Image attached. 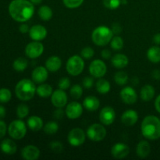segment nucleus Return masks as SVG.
Masks as SVG:
<instances>
[{
    "label": "nucleus",
    "mask_w": 160,
    "mask_h": 160,
    "mask_svg": "<svg viewBox=\"0 0 160 160\" xmlns=\"http://www.w3.org/2000/svg\"><path fill=\"white\" fill-rule=\"evenodd\" d=\"M12 94L7 88L0 89V103H6L11 99Z\"/></svg>",
    "instance_id": "obj_37"
},
{
    "label": "nucleus",
    "mask_w": 160,
    "mask_h": 160,
    "mask_svg": "<svg viewBox=\"0 0 160 160\" xmlns=\"http://www.w3.org/2000/svg\"><path fill=\"white\" fill-rule=\"evenodd\" d=\"M138 120V114L134 109H128L122 114V123L128 127H131L135 124Z\"/></svg>",
    "instance_id": "obj_19"
},
{
    "label": "nucleus",
    "mask_w": 160,
    "mask_h": 160,
    "mask_svg": "<svg viewBox=\"0 0 160 160\" xmlns=\"http://www.w3.org/2000/svg\"><path fill=\"white\" fill-rule=\"evenodd\" d=\"M44 52V45L40 42H30L25 48V54L30 59H36L42 56Z\"/></svg>",
    "instance_id": "obj_10"
},
{
    "label": "nucleus",
    "mask_w": 160,
    "mask_h": 160,
    "mask_svg": "<svg viewBox=\"0 0 160 160\" xmlns=\"http://www.w3.org/2000/svg\"><path fill=\"white\" fill-rule=\"evenodd\" d=\"M84 68V62L79 56H73L67 60L66 69L71 76H78L83 72Z\"/></svg>",
    "instance_id": "obj_5"
},
{
    "label": "nucleus",
    "mask_w": 160,
    "mask_h": 160,
    "mask_svg": "<svg viewBox=\"0 0 160 160\" xmlns=\"http://www.w3.org/2000/svg\"><path fill=\"white\" fill-rule=\"evenodd\" d=\"M44 132L48 135H52L59 131V125L55 121H49L44 126Z\"/></svg>",
    "instance_id": "obj_32"
},
{
    "label": "nucleus",
    "mask_w": 160,
    "mask_h": 160,
    "mask_svg": "<svg viewBox=\"0 0 160 160\" xmlns=\"http://www.w3.org/2000/svg\"><path fill=\"white\" fill-rule=\"evenodd\" d=\"M37 88L35 83L29 79H23L17 83L15 88V93L21 101H29L36 93Z\"/></svg>",
    "instance_id": "obj_3"
},
{
    "label": "nucleus",
    "mask_w": 160,
    "mask_h": 160,
    "mask_svg": "<svg viewBox=\"0 0 160 160\" xmlns=\"http://www.w3.org/2000/svg\"><path fill=\"white\" fill-rule=\"evenodd\" d=\"M116 119V112L113 108L110 106L104 107L99 113V120L102 124L111 125Z\"/></svg>",
    "instance_id": "obj_12"
},
{
    "label": "nucleus",
    "mask_w": 160,
    "mask_h": 160,
    "mask_svg": "<svg viewBox=\"0 0 160 160\" xmlns=\"http://www.w3.org/2000/svg\"><path fill=\"white\" fill-rule=\"evenodd\" d=\"M6 117V109L4 106H0V118H4Z\"/></svg>",
    "instance_id": "obj_52"
},
{
    "label": "nucleus",
    "mask_w": 160,
    "mask_h": 160,
    "mask_svg": "<svg viewBox=\"0 0 160 160\" xmlns=\"http://www.w3.org/2000/svg\"><path fill=\"white\" fill-rule=\"evenodd\" d=\"M141 131L148 140L155 141L160 138V119L154 115H148L144 118L141 124Z\"/></svg>",
    "instance_id": "obj_2"
},
{
    "label": "nucleus",
    "mask_w": 160,
    "mask_h": 160,
    "mask_svg": "<svg viewBox=\"0 0 160 160\" xmlns=\"http://www.w3.org/2000/svg\"><path fill=\"white\" fill-rule=\"evenodd\" d=\"M87 136L93 142H101L106 138V130L103 125L94 123L88 128Z\"/></svg>",
    "instance_id": "obj_7"
},
{
    "label": "nucleus",
    "mask_w": 160,
    "mask_h": 160,
    "mask_svg": "<svg viewBox=\"0 0 160 160\" xmlns=\"http://www.w3.org/2000/svg\"><path fill=\"white\" fill-rule=\"evenodd\" d=\"M151 152V145L147 141H141L136 148V153L138 156L142 159H145Z\"/></svg>",
    "instance_id": "obj_22"
},
{
    "label": "nucleus",
    "mask_w": 160,
    "mask_h": 160,
    "mask_svg": "<svg viewBox=\"0 0 160 160\" xmlns=\"http://www.w3.org/2000/svg\"><path fill=\"white\" fill-rule=\"evenodd\" d=\"M0 149L6 155H13L17 152V146L11 139H5L0 144Z\"/></svg>",
    "instance_id": "obj_23"
},
{
    "label": "nucleus",
    "mask_w": 160,
    "mask_h": 160,
    "mask_svg": "<svg viewBox=\"0 0 160 160\" xmlns=\"http://www.w3.org/2000/svg\"><path fill=\"white\" fill-rule=\"evenodd\" d=\"M129 153L130 148L126 144L117 143L111 148V154L117 159H124L128 156Z\"/></svg>",
    "instance_id": "obj_15"
},
{
    "label": "nucleus",
    "mask_w": 160,
    "mask_h": 160,
    "mask_svg": "<svg viewBox=\"0 0 160 160\" xmlns=\"http://www.w3.org/2000/svg\"><path fill=\"white\" fill-rule=\"evenodd\" d=\"M101 54L104 59H109L111 58V52L109 49H103Z\"/></svg>",
    "instance_id": "obj_48"
},
{
    "label": "nucleus",
    "mask_w": 160,
    "mask_h": 160,
    "mask_svg": "<svg viewBox=\"0 0 160 160\" xmlns=\"http://www.w3.org/2000/svg\"><path fill=\"white\" fill-rule=\"evenodd\" d=\"M47 33L46 28L42 25H34L30 28L29 36L33 41L40 42L46 38Z\"/></svg>",
    "instance_id": "obj_16"
},
{
    "label": "nucleus",
    "mask_w": 160,
    "mask_h": 160,
    "mask_svg": "<svg viewBox=\"0 0 160 160\" xmlns=\"http://www.w3.org/2000/svg\"><path fill=\"white\" fill-rule=\"evenodd\" d=\"M9 134L15 140H20L24 138L27 133V127L24 122L20 120H16L11 122L9 126Z\"/></svg>",
    "instance_id": "obj_6"
},
{
    "label": "nucleus",
    "mask_w": 160,
    "mask_h": 160,
    "mask_svg": "<svg viewBox=\"0 0 160 160\" xmlns=\"http://www.w3.org/2000/svg\"><path fill=\"white\" fill-rule=\"evenodd\" d=\"M147 58L153 63L160 62V47L152 46L147 52Z\"/></svg>",
    "instance_id": "obj_27"
},
{
    "label": "nucleus",
    "mask_w": 160,
    "mask_h": 160,
    "mask_svg": "<svg viewBox=\"0 0 160 160\" xmlns=\"http://www.w3.org/2000/svg\"><path fill=\"white\" fill-rule=\"evenodd\" d=\"M70 93L72 98L74 99H79L83 95V89L79 84H74L70 88Z\"/></svg>",
    "instance_id": "obj_35"
},
{
    "label": "nucleus",
    "mask_w": 160,
    "mask_h": 160,
    "mask_svg": "<svg viewBox=\"0 0 160 160\" xmlns=\"http://www.w3.org/2000/svg\"><path fill=\"white\" fill-rule=\"evenodd\" d=\"M83 106L89 112H94L99 108L100 101L95 96L90 95L84 98L83 101Z\"/></svg>",
    "instance_id": "obj_21"
},
{
    "label": "nucleus",
    "mask_w": 160,
    "mask_h": 160,
    "mask_svg": "<svg viewBox=\"0 0 160 160\" xmlns=\"http://www.w3.org/2000/svg\"><path fill=\"white\" fill-rule=\"evenodd\" d=\"M86 138V134L82 129L76 128L72 129L69 132L67 136V140L70 145L73 147L81 146L84 143Z\"/></svg>",
    "instance_id": "obj_8"
},
{
    "label": "nucleus",
    "mask_w": 160,
    "mask_h": 160,
    "mask_svg": "<svg viewBox=\"0 0 160 160\" xmlns=\"http://www.w3.org/2000/svg\"><path fill=\"white\" fill-rule=\"evenodd\" d=\"M155 94H156V91H155L154 87L150 84L143 86L140 92L141 98L145 102L151 101L154 98Z\"/></svg>",
    "instance_id": "obj_24"
},
{
    "label": "nucleus",
    "mask_w": 160,
    "mask_h": 160,
    "mask_svg": "<svg viewBox=\"0 0 160 160\" xmlns=\"http://www.w3.org/2000/svg\"><path fill=\"white\" fill-rule=\"evenodd\" d=\"M127 3H128L127 0H121V4H127Z\"/></svg>",
    "instance_id": "obj_54"
},
{
    "label": "nucleus",
    "mask_w": 160,
    "mask_h": 160,
    "mask_svg": "<svg viewBox=\"0 0 160 160\" xmlns=\"http://www.w3.org/2000/svg\"><path fill=\"white\" fill-rule=\"evenodd\" d=\"M155 108L157 110V112L160 113V95H158L155 101Z\"/></svg>",
    "instance_id": "obj_49"
},
{
    "label": "nucleus",
    "mask_w": 160,
    "mask_h": 160,
    "mask_svg": "<svg viewBox=\"0 0 160 160\" xmlns=\"http://www.w3.org/2000/svg\"><path fill=\"white\" fill-rule=\"evenodd\" d=\"M38 13V16L41 20H44V21H48V20H51L53 15L52 10L48 6H41L39 8Z\"/></svg>",
    "instance_id": "obj_30"
},
{
    "label": "nucleus",
    "mask_w": 160,
    "mask_h": 160,
    "mask_svg": "<svg viewBox=\"0 0 160 160\" xmlns=\"http://www.w3.org/2000/svg\"><path fill=\"white\" fill-rule=\"evenodd\" d=\"M95 87H96L97 92L98 93L102 94V95L109 93L111 88L110 84H109V81L105 79H102V78H100V79L98 80Z\"/></svg>",
    "instance_id": "obj_29"
},
{
    "label": "nucleus",
    "mask_w": 160,
    "mask_h": 160,
    "mask_svg": "<svg viewBox=\"0 0 160 160\" xmlns=\"http://www.w3.org/2000/svg\"><path fill=\"white\" fill-rule=\"evenodd\" d=\"M112 66H113L115 68L117 69H123L124 67H126L128 65V58L127 57V56L123 54H116L112 58V60H111Z\"/></svg>",
    "instance_id": "obj_25"
},
{
    "label": "nucleus",
    "mask_w": 160,
    "mask_h": 160,
    "mask_svg": "<svg viewBox=\"0 0 160 160\" xmlns=\"http://www.w3.org/2000/svg\"><path fill=\"white\" fill-rule=\"evenodd\" d=\"M64 114H66V112H63V110L62 109V108H58V109H56L54 112L53 115H54V117L56 119H58V120H60L63 117Z\"/></svg>",
    "instance_id": "obj_46"
},
{
    "label": "nucleus",
    "mask_w": 160,
    "mask_h": 160,
    "mask_svg": "<svg viewBox=\"0 0 160 160\" xmlns=\"http://www.w3.org/2000/svg\"><path fill=\"white\" fill-rule=\"evenodd\" d=\"M19 30H20V31L22 34H26V33L29 32L30 28L28 24H26V23H22L20 26V28H19Z\"/></svg>",
    "instance_id": "obj_47"
},
{
    "label": "nucleus",
    "mask_w": 160,
    "mask_h": 160,
    "mask_svg": "<svg viewBox=\"0 0 160 160\" xmlns=\"http://www.w3.org/2000/svg\"><path fill=\"white\" fill-rule=\"evenodd\" d=\"M123 40L121 37L117 35L115 37H112V40L110 42V45L111 48L113 50H116V51H118V50H121L123 48Z\"/></svg>",
    "instance_id": "obj_34"
},
{
    "label": "nucleus",
    "mask_w": 160,
    "mask_h": 160,
    "mask_svg": "<svg viewBox=\"0 0 160 160\" xmlns=\"http://www.w3.org/2000/svg\"><path fill=\"white\" fill-rule=\"evenodd\" d=\"M29 114V108L25 104H20L17 108V115L19 118L23 119Z\"/></svg>",
    "instance_id": "obj_36"
},
{
    "label": "nucleus",
    "mask_w": 160,
    "mask_h": 160,
    "mask_svg": "<svg viewBox=\"0 0 160 160\" xmlns=\"http://www.w3.org/2000/svg\"><path fill=\"white\" fill-rule=\"evenodd\" d=\"M28 126L31 131H39L43 128V121L39 117L31 116L28 120Z\"/></svg>",
    "instance_id": "obj_26"
},
{
    "label": "nucleus",
    "mask_w": 160,
    "mask_h": 160,
    "mask_svg": "<svg viewBox=\"0 0 160 160\" xmlns=\"http://www.w3.org/2000/svg\"><path fill=\"white\" fill-rule=\"evenodd\" d=\"M21 156L26 160H37L40 156V150L35 145H27L22 148Z\"/></svg>",
    "instance_id": "obj_17"
},
{
    "label": "nucleus",
    "mask_w": 160,
    "mask_h": 160,
    "mask_svg": "<svg viewBox=\"0 0 160 160\" xmlns=\"http://www.w3.org/2000/svg\"><path fill=\"white\" fill-rule=\"evenodd\" d=\"M59 89L62 90H67L70 86V81L68 78H62L59 80V84H58Z\"/></svg>",
    "instance_id": "obj_42"
},
{
    "label": "nucleus",
    "mask_w": 160,
    "mask_h": 160,
    "mask_svg": "<svg viewBox=\"0 0 160 160\" xmlns=\"http://www.w3.org/2000/svg\"><path fill=\"white\" fill-rule=\"evenodd\" d=\"M6 133V124L4 121L0 120V139L2 138Z\"/></svg>",
    "instance_id": "obj_45"
},
{
    "label": "nucleus",
    "mask_w": 160,
    "mask_h": 160,
    "mask_svg": "<svg viewBox=\"0 0 160 160\" xmlns=\"http://www.w3.org/2000/svg\"><path fill=\"white\" fill-rule=\"evenodd\" d=\"M66 7L69 9H75L82 5L84 0H62Z\"/></svg>",
    "instance_id": "obj_39"
},
{
    "label": "nucleus",
    "mask_w": 160,
    "mask_h": 160,
    "mask_svg": "<svg viewBox=\"0 0 160 160\" xmlns=\"http://www.w3.org/2000/svg\"><path fill=\"white\" fill-rule=\"evenodd\" d=\"M62 67V60L59 57L56 56H52L48 58L45 62V67L49 72L58 71Z\"/></svg>",
    "instance_id": "obj_20"
},
{
    "label": "nucleus",
    "mask_w": 160,
    "mask_h": 160,
    "mask_svg": "<svg viewBox=\"0 0 160 160\" xmlns=\"http://www.w3.org/2000/svg\"><path fill=\"white\" fill-rule=\"evenodd\" d=\"M95 55V51L93 50V48H91V47H84L81 52V57L84 58L85 59H90Z\"/></svg>",
    "instance_id": "obj_40"
},
{
    "label": "nucleus",
    "mask_w": 160,
    "mask_h": 160,
    "mask_svg": "<svg viewBox=\"0 0 160 160\" xmlns=\"http://www.w3.org/2000/svg\"><path fill=\"white\" fill-rule=\"evenodd\" d=\"M103 5L109 9H116L121 5V0H103Z\"/></svg>",
    "instance_id": "obj_38"
},
{
    "label": "nucleus",
    "mask_w": 160,
    "mask_h": 160,
    "mask_svg": "<svg viewBox=\"0 0 160 160\" xmlns=\"http://www.w3.org/2000/svg\"><path fill=\"white\" fill-rule=\"evenodd\" d=\"M113 33L112 30L106 26L97 27L92 34V40L98 46H105L112 40Z\"/></svg>",
    "instance_id": "obj_4"
},
{
    "label": "nucleus",
    "mask_w": 160,
    "mask_h": 160,
    "mask_svg": "<svg viewBox=\"0 0 160 160\" xmlns=\"http://www.w3.org/2000/svg\"><path fill=\"white\" fill-rule=\"evenodd\" d=\"M49 147L56 153H60L63 150V145L59 141H52L49 144Z\"/></svg>",
    "instance_id": "obj_41"
},
{
    "label": "nucleus",
    "mask_w": 160,
    "mask_h": 160,
    "mask_svg": "<svg viewBox=\"0 0 160 160\" xmlns=\"http://www.w3.org/2000/svg\"><path fill=\"white\" fill-rule=\"evenodd\" d=\"M153 42H154L156 45H160V33H157V34H156L153 36Z\"/></svg>",
    "instance_id": "obj_51"
},
{
    "label": "nucleus",
    "mask_w": 160,
    "mask_h": 160,
    "mask_svg": "<svg viewBox=\"0 0 160 160\" xmlns=\"http://www.w3.org/2000/svg\"><path fill=\"white\" fill-rule=\"evenodd\" d=\"M52 88L49 84H43V83L41 84L36 90V93L42 98H48L49 96H52Z\"/></svg>",
    "instance_id": "obj_28"
},
{
    "label": "nucleus",
    "mask_w": 160,
    "mask_h": 160,
    "mask_svg": "<svg viewBox=\"0 0 160 160\" xmlns=\"http://www.w3.org/2000/svg\"><path fill=\"white\" fill-rule=\"evenodd\" d=\"M9 12L16 21L26 22L34 15V4L28 0H12L9 6Z\"/></svg>",
    "instance_id": "obj_1"
},
{
    "label": "nucleus",
    "mask_w": 160,
    "mask_h": 160,
    "mask_svg": "<svg viewBox=\"0 0 160 160\" xmlns=\"http://www.w3.org/2000/svg\"><path fill=\"white\" fill-rule=\"evenodd\" d=\"M48 70L46 67H38L33 70L32 80L36 84H42L48 79Z\"/></svg>",
    "instance_id": "obj_18"
},
{
    "label": "nucleus",
    "mask_w": 160,
    "mask_h": 160,
    "mask_svg": "<svg viewBox=\"0 0 160 160\" xmlns=\"http://www.w3.org/2000/svg\"><path fill=\"white\" fill-rule=\"evenodd\" d=\"M114 80L116 84L120 86H123L128 82V75L123 71L117 72L114 76Z\"/></svg>",
    "instance_id": "obj_33"
},
{
    "label": "nucleus",
    "mask_w": 160,
    "mask_h": 160,
    "mask_svg": "<svg viewBox=\"0 0 160 160\" xmlns=\"http://www.w3.org/2000/svg\"><path fill=\"white\" fill-rule=\"evenodd\" d=\"M52 103L56 108H62L67 103V95L64 90L58 89L54 91L52 94Z\"/></svg>",
    "instance_id": "obj_14"
},
{
    "label": "nucleus",
    "mask_w": 160,
    "mask_h": 160,
    "mask_svg": "<svg viewBox=\"0 0 160 160\" xmlns=\"http://www.w3.org/2000/svg\"><path fill=\"white\" fill-rule=\"evenodd\" d=\"M65 112L69 119L76 120L82 115L83 107L78 102H72L70 104L67 105Z\"/></svg>",
    "instance_id": "obj_11"
},
{
    "label": "nucleus",
    "mask_w": 160,
    "mask_h": 160,
    "mask_svg": "<svg viewBox=\"0 0 160 160\" xmlns=\"http://www.w3.org/2000/svg\"><path fill=\"white\" fill-rule=\"evenodd\" d=\"M94 84V79L92 77H86L83 80V86L85 88L89 89L93 86Z\"/></svg>",
    "instance_id": "obj_43"
},
{
    "label": "nucleus",
    "mask_w": 160,
    "mask_h": 160,
    "mask_svg": "<svg viewBox=\"0 0 160 160\" xmlns=\"http://www.w3.org/2000/svg\"><path fill=\"white\" fill-rule=\"evenodd\" d=\"M111 30H112V31L113 34H119L122 31V27L119 23H112Z\"/></svg>",
    "instance_id": "obj_44"
},
{
    "label": "nucleus",
    "mask_w": 160,
    "mask_h": 160,
    "mask_svg": "<svg viewBox=\"0 0 160 160\" xmlns=\"http://www.w3.org/2000/svg\"><path fill=\"white\" fill-rule=\"evenodd\" d=\"M107 71V67L102 60L95 59L89 66V72L93 78H101L105 76Z\"/></svg>",
    "instance_id": "obj_9"
},
{
    "label": "nucleus",
    "mask_w": 160,
    "mask_h": 160,
    "mask_svg": "<svg viewBox=\"0 0 160 160\" xmlns=\"http://www.w3.org/2000/svg\"><path fill=\"white\" fill-rule=\"evenodd\" d=\"M120 98L122 101L128 105H133L138 101V95L133 88L125 87L120 92Z\"/></svg>",
    "instance_id": "obj_13"
},
{
    "label": "nucleus",
    "mask_w": 160,
    "mask_h": 160,
    "mask_svg": "<svg viewBox=\"0 0 160 160\" xmlns=\"http://www.w3.org/2000/svg\"><path fill=\"white\" fill-rule=\"evenodd\" d=\"M34 5H39L42 2L43 0H30Z\"/></svg>",
    "instance_id": "obj_53"
},
{
    "label": "nucleus",
    "mask_w": 160,
    "mask_h": 160,
    "mask_svg": "<svg viewBox=\"0 0 160 160\" xmlns=\"http://www.w3.org/2000/svg\"><path fill=\"white\" fill-rule=\"evenodd\" d=\"M28 66V60L26 59L23 57H19L17 59H15L12 64V67L13 69L16 71L18 72H22L23 70H25L27 69Z\"/></svg>",
    "instance_id": "obj_31"
},
{
    "label": "nucleus",
    "mask_w": 160,
    "mask_h": 160,
    "mask_svg": "<svg viewBox=\"0 0 160 160\" xmlns=\"http://www.w3.org/2000/svg\"><path fill=\"white\" fill-rule=\"evenodd\" d=\"M152 77L155 80H160V70H154L152 72Z\"/></svg>",
    "instance_id": "obj_50"
}]
</instances>
